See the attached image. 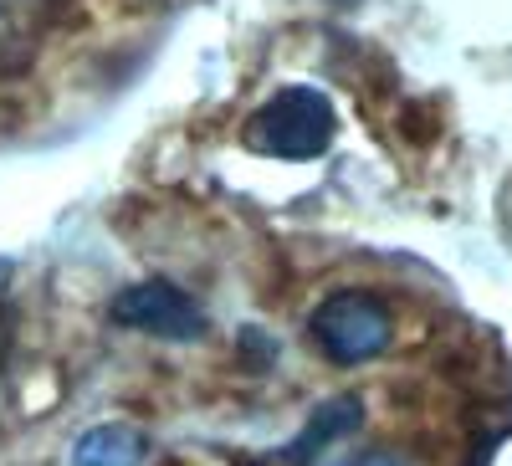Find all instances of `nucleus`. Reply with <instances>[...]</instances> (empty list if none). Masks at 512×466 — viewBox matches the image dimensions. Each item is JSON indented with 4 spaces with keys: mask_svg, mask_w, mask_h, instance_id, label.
Returning <instances> with one entry per match:
<instances>
[{
    "mask_svg": "<svg viewBox=\"0 0 512 466\" xmlns=\"http://www.w3.org/2000/svg\"><path fill=\"white\" fill-rule=\"evenodd\" d=\"M390 333H395L390 308L374 292H359V287L333 292L313 313V338L333 364H364V359L384 354L390 349Z\"/></svg>",
    "mask_w": 512,
    "mask_h": 466,
    "instance_id": "2",
    "label": "nucleus"
},
{
    "mask_svg": "<svg viewBox=\"0 0 512 466\" xmlns=\"http://www.w3.org/2000/svg\"><path fill=\"white\" fill-rule=\"evenodd\" d=\"M333 134H338V113H333L328 93H318V88H282L246 118L241 139H246L251 154L303 164V159H318L333 144Z\"/></svg>",
    "mask_w": 512,
    "mask_h": 466,
    "instance_id": "1",
    "label": "nucleus"
},
{
    "mask_svg": "<svg viewBox=\"0 0 512 466\" xmlns=\"http://www.w3.org/2000/svg\"><path fill=\"white\" fill-rule=\"evenodd\" d=\"M349 466H400V461H395L390 451H364V456H354Z\"/></svg>",
    "mask_w": 512,
    "mask_h": 466,
    "instance_id": "8",
    "label": "nucleus"
},
{
    "mask_svg": "<svg viewBox=\"0 0 512 466\" xmlns=\"http://www.w3.org/2000/svg\"><path fill=\"white\" fill-rule=\"evenodd\" d=\"M6 277H11V267L0 262V369H6V359L16 349V303H11V292H6Z\"/></svg>",
    "mask_w": 512,
    "mask_h": 466,
    "instance_id": "7",
    "label": "nucleus"
},
{
    "mask_svg": "<svg viewBox=\"0 0 512 466\" xmlns=\"http://www.w3.org/2000/svg\"><path fill=\"white\" fill-rule=\"evenodd\" d=\"M108 318H113L118 328L154 333V338H164V344H195V338H205V328H210L205 308L190 298L185 287L164 282V277H149V282L123 287L118 298L108 303Z\"/></svg>",
    "mask_w": 512,
    "mask_h": 466,
    "instance_id": "3",
    "label": "nucleus"
},
{
    "mask_svg": "<svg viewBox=\"0 0 512 466\" xmlns=\"http://www.w3.org/2000/svg\"><path fill=\"white\" fill-rule=\"evenodd\" d=\"M77 466H139L144 461V436L134 426H93L77 441Z\"/></svg>",
    "mask_w": 512,
    "mask_h": 466,
    "instance_id": "5",
    "label": "nucleus"
},
{
    "mask_svg": "<svg viewBox=\"0 0 512 466\" xmlns=\"http://www.w3.org/2000/svg\"><path fill=\"white\" fill-rule=\"evenodd\" d=\"M36 62V31L21 11L0 6V82H16L26 77Z\"/></svg>",
    "mask_w": 512,
    "mask_h": 466,
    "instance_id": "6",
    "label": "nucleus"
},
{
    "mask_svg": "<svg viewBox=\"0 0 512 466\" xmlns=\"http://www.w3.org/2000/svg\"><path fill=\"white\" fill-rule=\"evenodd\" d=\"M359 420H364V405H359L354 395L318 405V415H313L308 426H303V436H297V441L287 446V461H313V456H318L328 441H338V436L359 431Z\"/></svg>",
    "mask_w": 512,
    "mask_h": 466,
    "instance_id": "4",
    "label": "nucleus"
}]
</instances>
